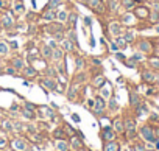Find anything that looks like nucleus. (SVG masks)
Returning <instances> with one entry per match:
<instances>
[{
	"instance_id": "nucleus-1",
	"label": "nucleus",
	"mask_w": 159,
	"mask_h": 151,
	"mask_svg": "<svg viewBox=\"0 0 159 151\" xmlns=\"http://www.w3.org/2000/svg\"><path fill=\"white\" fill-rule=\"evenodd\" d=\"M101 137H103V140H105V142H111V140H114L116 133L112 131V128L106 126V128H103V131H101Z\"/></svg>"
},
{
	"instance_id": "nucleus-2",
	"label": "nucleus",
	"mask_w": 159,
	"mask_h": 151,
	"mask_svg": "<svg viewBox=\"0 0 159 151\" xmlns=\"http://www.w3.org/2000/svg\"><path fill=\"white\" fill-rule=\"evenodd\" d=\"M41 84H42L45 89H48V90H56V86H58V83H56L53 78H42Z\"/></svg>"
},
{
	"instance_id": "nucleus-3",
	"label": "nucleus",
	"mask_w": 159,
	"mask_h": 151,
	"mask_svg": "<svg viewBox=\"0 0 159 151\" xmlns=\"http://www.w3.org/2000/svg\"><path fill=\"white\" fill-rule=\"evenodd\" d=\"M105 108H106V103H105L103 97H97V100L94 101V111H95L97 114H100V112L105 111Z\"/></svg>"
},
{
	"instance_id": "nucleus-4",
	"label": "nucleus",
	"mask_w": 159,
	"mask_h": 151,
	"mask_svg": "<svg viewBox=\"0 0 159 151\" xmlns=\"http://www.w3.org/2000/svg\"><path fill=\"white\" fill-rule=\"evenodd\" d=\"M50 34H56V33H64V27H62V23L59 22V23H53V25H47V28H45Z\"/></svg>"
},
{
	"instance_id": "nucleus-5",
	"label": "nucleus",
	"mask_w": 159,
	"mask_h": 151,
	"mask_svg": "<svg viewBox=\"0 0 159 151\" xmlns=\"http://www.w3.org/2000/svg\"><path fill=\"white\" fill-rule=\"evenodd\" d=\"M0 23H2L3 28H11V27H12V17H11L8 12H5V14H2V17H0Z\"/></svg>"
},
{
	"instance_id": "nucleus-6",
	"label": "nucleus",
	"mask_w": 159,
	"mask_h": 151,
	"mask_svg": "<svg viewBox=\"0 0 159 151\" xmlns=\"http://www.w3.org/2000/svg\"><path fill=\"white\" fill-rule=\"evenodd\" d=\"M141 134H142V137H144L145 140H148V142H153V140H155V134H153L151 128H148V126H144V128L141 129Z\"/></svg>"
},
{
	"instance_id": "nucleus-7",
	"label": "nucleus",
	"mask_w": 159,
	"mask_h": 151,
	"mask_svg": "<svg viewBox=\"0 0 159 151\" xmlns=\"http://www.w3.org/2000/svg\"><path fill=\"white\" fill-rule=\"evenodd\" d=\"M42 19L45 20H56V11L52 8H45V11L42 12Z\"/></svg>"
},
{
	"instance_id": "nucleus-8",
	"label": "nucleus",
	"mask_w": 159,
	"mask_h": 151,
	"mask_svg": "<svg viewBox=\"0 0 159 151\" xmlns=\"http://www.w3.org/2000/svg\"><path fill=\"white\" fill-rule=\"evenodd\" d=\"M134 128H136V123L133 120H126L125 122V129L128 133V137H134Z\"/></svg>"
},
{
	"instance_id": "nucleus-9",
	"label": "nucleus",
	"mask_w": 159,
	"mask_h": 151,
	"mask_svg": "<svg viewBox=\"0 0 159 151\" xmlns=\"http://www.w3.org/2000/svg\"><path fill=\"white\" fill-rule=\"evenodd\" d=\"M11 65H12L16 70H22V69L25 67V62H23L22 58H12V59H11Z\"/></svg>"
},
{
	"instance_id": "nucleus-10",
	"label": "nucleus",
	"mask_w": 159,
	"mask_h": 151,
	"mask_svg": "<svg viewBox=\"0 0 159 151\" xmlns=\"http://www.w3.org/2000/svg\"><path fill=\"white\" fill-rule=\"evenodd\" d=\"M61 48H62L64 51H73V50H75V45H73L72 41H69V39H62Z\"/></svg>"
},
{
	"instance_id": "nucleus-11",
	"label": "nucleus",
	"mask_w": 159,
	"mask_h": 151,
	"mask_svg": "<svg viewBox=\"0 0 159 151\" xmlns=\"http://www.w3.org/2000/svg\"><path fill=\"white\" fill-rule=\"evenodd\" d=\"M52 58L56 61V62H59V61H62V58H64V50L62 48H53V53H52Z\"/></svg>"
},
{
	"instance_id": "nucleus-12",
	"label": "nucleus",
	"mask_w": 159,
	"mask_h": 151,
	"mask_svg": "<svg viewBox=\"0 0 159 151\" xmlns=\"http://www.w3.org/2000/svg\"><path fill=\"white\" fill-rule=\"evenodd\" d=\"M77 20H78V12H77V11H72V12H69V17H67L69 28H73V25L77 23Z\"/></svg>"
},
{
	"instance_id": "nucleus-13",
	"label": "nucleus",
	"mask_w": 159,
	"mask_h": 151,
	"mask_svg": "<svg viewBox=\"0 0 159 151\" xmlns=\"http://www.w3.org/2000/svg\"><path fill=\"white\" fill-rule=\"evenodd\" d=\"M22 70H23V76H27V78H34V76H37V72H36L33 67H30V65H28V67H23Z\"/></svg>"
},
{
	"instance_id": "nucleus-14",
	"label": "nucleus",
	"mask_w": 159,
	"mask_h": 151,
	"mask_svg": "<svg viewBox=\"0 0 159 151\" xmlns=\"http://www.w3.org/2000/svg\"><path fill=\"white\" fill-rule=\"evenodd\" d=\"M109 31H111L114 36H119V34L122 33V27H120V23H117V22L111 23V25H109Z\"/></svg>"
},
{
	"instance_id": "nucleus-15",
	"label": "nucleus",
	"mask_w": 159,
	"mask_h": 151,
	"mask_svg": "<svg viewBox=\"0 0 159 151\" xmlns=\"http://www.w3.org/2000/svg\"><path fill=\"white\" fill-rule=\"evenodd\" d=\"M67 17H69V12L66 11H56V20L58 22H67Z\"/></svg>"
},
{
	"instance_id": "nucleus-16",
	"label": "nucleus",
	"mask_w": 159,
	"mask_h": 151,
	"mask_svg": "<svg viewBox=\"0 0 159 151\" xmlns=\"http://www.w3.org/2000/svg\"><path fill=\"white\" fill-rule=\"evenodd\" d=\"M52 53H53V48H52L50 45H44V47H42V56H44L45 59L52 58Z\"/></svg>"
},
{
	"instance_id": "nucleus-17",
	"label": "nucleus",
	"mask_w": 159,
	"mask_h": 151,
	"mask_svg": "<svg viewBox=\"0 0 159 151\" xmlns=\"http://www.w3.org/2000/svg\"><path fill=\"white\" fill-rule=\"evenodd\" d=\"M105 151H119V145H117L114 140L106 142V145H105Z\"/></svg>"
},
{
	"instance_id": "nucleus-18",
	"label": "nucleus",
	"mask_w": 159,
	"mask_h": 151,
	"mask_svg": "<svg viewBox=\"0 0 159 151\" xmlns=\"http://www.w3.org/2000/svg\"><path fill=\"white\" fill-rule=\"evenodd\" d=\"M105 83H106V80H105V76H101V75H98V76L94 80V86H95V87H103Z\"/></svg>"
},
{
	"instance_id": "nucleus-19",
	"label": "nucleus",
	"mask_w": 159,
	"mask_h": 151,
	"mask_svg": "<svg viewBox=\"0 0 159 151\" xmlns=\"http://www.w3.org/2000/svg\"><path fill=\"white\" fill-rule=\"evenodd\" d=\"M56 150L58 151H67L69 150V143L64 142V140H59V142H56Z\"/></svg>"
},
{
	"instance_id": "nucleus-20",
	"label": "nucleus",
	"mask_w": 159,
	"mask_h": 151,
	"mask_svg": "<svg viewBox=\"0 0 159 151\" xmlns=\"http://www.w3.org/2000/svg\"><path fill=\"white\" fill-rule=\"evenodd\" d=\"M12 145H14L17 150H27V145H25V142H23V140H20V139L14 140V142H12Z\"/></svg>"
},
{
	"instance_id": "nucleus-21",
	"label": "nucleus",
	"mask_w": 159,
	"mask_h": 151,
	"mask_svg": "<svg viewBox=\"0 0 159 151\" xmlns=\"http://www.w3.org/2000/svg\"><path fill=\"white\" fill-rule=\"evenodd\" d=\"M67 37H69V41H72L73 44H77V34H75V31H73V28H69V33H67Z\"/></svg>"
},
{
	"instance_id": "nucleus-22",
	"label": "nucleus",
	"mask_w": 159,
	"mask_h": 151,
	"mask_svg": "<svg viewBox=\"0 0 159 151\" xmlns=\"http://www.w3.org/2000/svg\"><path fill=\"white\" fill-rule=\"evenodd\" d=\"M139 48H141L142 51H150V50H151V47H150V44H148L147 41H142V42L139 44Z\"/></svg>"
},
{
	"instance_id": "nucleus-23",
	"label": "nucleus",
	"mask_w": 159,
	"mask_h": 151,
	"mask_svg": "<svg viewBox=\"0 0 159 151\" xmlns=\"http://www.w3.org/2000/svg\"><path fill=\"white\" fill-rule=\"evenodd\" d=\"M83 67H84V59L83 58H77L75 59V69L77 70H81Z\"/></svg>"
},
{
	"instance_id": "nucleus-24",
	"label": "nucleus",
	"mask_w": 159,
	"mask_h": 151,
	"mask_svg": "<svg viewBox=\"0 0 159 151\" xmlns=\"http://www.w3.org/2000/svg\"><path fill=\"white\" fill-rule=\"evenodd\" d=\"M22 114H23L27 119H34V111H31V109H28V108H25V109L22 111Z\"/></svg>"
},
{
	"instance_id": "nucleus-25",
	"label": "nucleus",
	"mask_w": 159,
	"mask_h": 151,
	"mask_svg": "<svg viewBox=\"0 0 159 151\" xmlns=\"http://www.w3.org/2000/svg\"><path fill=\"white\" fill-rule=\"evenodd\" d=\"M8 51H9V48H8V44L2 41V42H0V55H6Z\"/></svg>"
},
{
	"instance_id": "nucleus-26",
	"label": "nucleus",
	"mask_w": 159,
	"mask_h": 151,
	"mask_svg": "<svg viewBox=\"0 0 159 151\" xmlns=\"http://www.w3.org/2000/svg\"><path fill=\"white\" fill-rule=\"evenodd\" d=\"M136 14H137L139 17H147L148 11H147V8H137V9H136Z\"/></svg>"
},
{
	"instance_id": "nucleus-27",
	"label": "nucleus",
	"mask_w": 159,
	"mask_h": 151,
	"mask_svg": "<svg viewBox=\"0 0 159 151\" xmlns=\"http://www.w3.org/2000/svg\"><path fill=\"white\" fill-rule=\"evenodd\" d=\"M114 128H116V131H117V133H122V131L125 129V128H123V125H122V122H120L119 119L114 122Z\"/></svg>"
},
{
	"instance_id": "nucleus-28",
	"label": "nucleus",
	"mask_w": 159,
	"mask_h": 151,
	"mask_svg": "<svg viewBox=\"0 0 159 151\" xmlns=\"http://www.w3.org/2000/svg\"><path fill=\"white\" fill-rule=\"evenodd\" d=\"M122 3H123V6H125L126 9H130V8H133V6L136 5V0H123Z\"/></svg>"
},
{
	"instance_id": "nucleus-29",
	"label": "nucleus",
	"mask_w": 159,
	"mask_h": 151,
	"mask_svg": "<svg viewBox=\"0 0 159 151\" xmlns=\"http://www.w3.org/2000/svg\"><path fill=\"white\" fill-rule=\"evenodd\" d=\"M130 100H131V104H133V106H137V104H139V97H137L136 94H131V95H130Z\"/></svg>"
},
{
	"instance_id": "nucleus-30",
	"label": "nucleus",
	"mask_w": 159,
	"mask_h": 151,
	"mask_svg": "<svg viewBox=\"0 0 159 151\" xmlns=\"http://www.w3.org/2000/svg\"><path fill=\"white\" fill-rule=\"evenodd\" d=\"M72 147H73L75 150H80L83 145H81V142H80L78 139H75V137H73V139H72Z\"/></svg>"
},
{
	"instance_id": "nucleus-31",
	"label": "nucleus",
	"mask_w": 159,
	"mask_h": 151,
	"mask_svg": "<svg viewBox=\"0 0 159 151\" xmlns=\"http://www.w3.org/2000/svg\"><path fill=\"white\" fill-rule=\"evenodd\" d=\"M108 6H109L111 9H117V6H119V0H109V2H108Z\"/></svg>"
},
{
	"instance_id": "nucleus-32",
	"label": "nucleus",
	"mask_w": 159,
	"mask_h": 151,
	"mask_svg": "<svg viewBox=\"0 0 159 151\" xmlns=\"http://www.w3.org/2000/svg\"><path fill=\"white\" fill-rule=\"evenodd\" d=\"M14 9H16L17 12H22V11H23V5L20 3V0H17V3H16V6H14Z\"/></svg>"
},
{
	"instance_id": "nucleus-33",
	"label": "nucleus",
	"mask_w": 159,
	"mask_h": 151,
	"mask_svg": "<svg viewBox=\"0 0 159 151\" xmlns=\"http://www.w3.org/2000/svg\"><path fill=\"white\" fill-rule=\"evenodd\" d=\"M116 42H117L119 48H125V47H126V42H123V41H122V37H117V39H116Z\"/></svg>"
},
{
	"instance_id": "nucleus-34",
	"label": "nucleus",
	"mask_w": 159,
	"mask_h": 151,
	"mask_svg": "<svg viewBox=\"0 0 159 151\" xmlns=\"http://www.w3.org/2000/svg\"><path fill=\"white\" fill-rule=\"evenodd\" d=\"M5 73H6V75H14V73H16V69H14L12 65H9V67L5 69Z\"/></svg>"
},
{
	"instance_id": "nucleus-35",
	"label": "nucleus",
	"mask_w": 159,
	"mask_h": 151,
	"mask_svg": "<svg viewBox=\"0 0 159 151\" xmlns=\"http://www.w3.org/2000/svg\"><path fill=\"white\" fill-rule=\"evenodd\" d=\"M133 37H134V34H133L131 31H126V33H125V39H126V42H131Z\"/></svg>"
},
{
	"instance_id": "nucleus-36",
	"label": "nucleus",
	"mask_w": 159,
	"mask_h": 151,
	"mask_svg": "<svg viewBox=\"0 0 159 151\" xmlns=\"http://www.w3.org/2000/svg\"><path fill=\"white\" fill-rule=\"evenodd\" d=\"M144 80H145V81H153L155 78H153V75H151V73L145 72V73H144Z\"/></svg>"
},
{
	"instance_id": "nucleus-37",
	"label": "nucleus",
	"mask_w": 159,
	"mask_h": 151,
	"mask_svg": "<svg viewBox=\"0 0 159 151\" xmlns=\"http://www.w3.org/2000/svg\"><path fill=\"white\" fill-rule=\"evenodd\" d=\"M109 108H111V109H116V108H117V103H116V100H114V98H111V100H109Z\"/></svg>"
},
{
	"instance_id": "nucleus-38",
	"label": "nucleus",
	"mask_w": 159,
	"mask_h": 151,
	"mask_svg": "<svg viewBox=\"0 0 159 151\" xmlns=\"http://www.w3.org/2000/svg\"><path fill=\"white\" fill-rule=\"evenodd\" d=\"M61 136H64V131L59 128V129H56V131H55V137H61Z\"/></svg>"
},
{
	"instance_id": "nucleus-39",
	"label": "nucleus",
	"mask_w": 159,
	"mask_h": 151,
	"mask_svg": "<svg viewBox=\"0 0 159 151\" xmlns=\"http://www.w3.org/2000/svg\"><path fill=\"white\" fill-rule=\"evenodd\" d=\"M158 19H159L158 12H153V16H151V20H153V22H156V20H158Z\"/></svg>"
},
{
	"instance_id": "nucleus-40",
	"label": "nucleus",
	"mask_w": 159,
	"mask_h": 151,
	"mask_svg": "<svg viewBox=\"0 0 159 151\" xmlns=\"http://www.w3.org/2000/svg\"><path fill=\"white\" fill-rule=\"evenodd\" d=\"M111 48H112L114 51H117V50H119V45H117V44H112V42H111Z\"/></svg>"
},
{
	"instance_id": "nucleus-41",
	"label": "nucleus",
	"mask_w": 159,
	"mask_h": 151,
	"mask_svg": "<svg viewBox=\"0 0 159 151\" xmlns=\"http://www.w3.org/2000/svg\"><path fill=\"white\" fill-rule=\"evenodd\" d=\"M72 120H73V122H77V123H78V122H80V117H78V115H77V114H73V115H72Z\"/></svg>"
},
{
	"instance_id": "nucleus-42",
	"label": "nucleus",
	"mask_w": 159,
	"mask_h": 151,
	"mask_svg": "<svg viewBox=\"0 0 159 151\" xmlns=\"http://www.w3.org/2000/svg\"><path fill=\"white\" fill-rule=\"evenodd\" d=\"M3 126H5V129H11V123H9V122H5Z\"/></svg>"
},
{
	"instance_id": "nucleus-43",
	"label": "nucleus",
	"mask_w": 159,
	"mask_h": 151,
	"mask_svg": "<svg viewBox=\"0 0 159 151\" xmlns=\"http://www.w3.org/2000/svg\"><path fill=\"white\" fill-rule=\"evenodd\" d=\"M116 56H117V59H120V61H125V56H123V55H120V53H117Z\"/></svg>"
},
{
	"instance_id": "nucleus-44",
	"label": "nucleus",
	"mask_w": 159,
	"mask_h": 151,
	"mask_svg": "<svg viewBox=\"0 0 159 151\" xmlns=\"http://www.w3.org/2000/svg\"><path fill=\"white\" fill-rule=\"evenodd\" d=\"M91 22H92L91 17H86V19H84V23H86V25H91Z\"/></svg>"
},
{
	"instance_id": "nucleus-45",
	"label": "nucleus",
	"mask_w": 159,
	"mask_h": 151,
	"mask_svg": "<svg viewBox=\"0 0 159 151\" xmlns=\"http://www.w3.org/2000/svg\"><path fill=\"white\" fill-rule=\"evenodd\" d=\"M136 151H144V148L141 145H136Z\"/></svg>"
},
{
	"instance_id": "nucleus-46",
	"label": "nucleus",
	"mask_w": 159,
	"mask_h": 151,
	"mask_svg": "<svg viewBox=\"0 0 159 151\" xmlns=\"http://www.w3.org/2000/svg\"><path fill=\"white\" fill-rule=\"evenodd\" d=\"M50 2H53V3H56V5H59L61 2H64V0H50Z\"/></svg>"
},
{
	"instance_id": "nucleus-47",
	"label": "nucleus",
	"mask_w": 159,
	"mask_h": 151,
	"mask_svg": "<svg viewBox=\"0 0 159 151\" xmlns=\"http://www.w3.org/2000/svg\"><path fill=\"white\" fill-rule=\"evenodd\" d=\"M87 104H89L91 108H94V100H89V103H87Z\"/></svg>"
},
{
	"instance_id": "nucleus-48",
	"label": "nucleus",
	"mask_w": 159,
	"mask_h": 151,
	"mask_svg": "<svg viewBox=\"0 0 159 151\" xmlns=\"http://www.w3.org/2000/svg\"><path fill=\"white\" fill-rule=\"evenodd\" d=\"M0 145H5V140H3L2 137H0Z\"/></svg>"
},
{
	"instance_id": "nucleus-49",
	"label": "nucleus",
	"mask_w": 159,
	"mask_h": 151,
	"mask_svg": "<svg viewBox=\"0 0 159 151\" xmlns=\"http://www.w3.org/2000/svg\"><path fill=\"white\" fill-rule=\"evenodd\" d=\"M156 134H158V137H159V129H156Z\"/></svg>"
},
{
	"instance_id": "nucleus-50",
	"label": "nucleus",
	"mask_w": 159,
	"mask_h": 151,
	"mask_svg": "<svg viewBox=\"0 0 159 151\" xmlns=\"http://www.w3.org/2000/svg\"><path fill=\"white\" fill-rule=\"evenodd\" d=\"M89 2H91V0H87V3H89Z\"/></svg>"
}]
</instances>
